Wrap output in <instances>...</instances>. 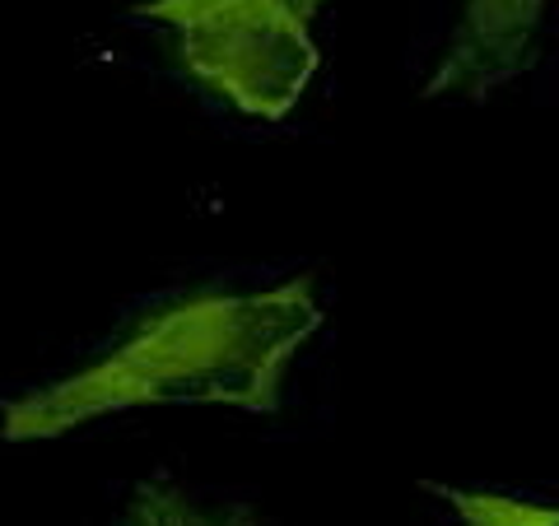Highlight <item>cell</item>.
<instances>
[{
    "label": "cell",
    "mask_w": 559,
    "mask_h": 526,
    "mask_svg": "<svg viewBox=\"0 0 559 526\" xmlns=\"http://www.w3.org/2000/svg\"><path fill=\"white\" fill-rule=\"evenodd\" d=\"M318 279L252 294H197L145 318L112 355L0 410L5 443H43L103 415L154 406H234L275 415L294 355L322 331Z\"/></svg>",
    "instance_id": "cell-1"
},
{
    "label": "cell",
    "mask_w": 559,
    "mask_h": 526,
    "mask_svg": "<svg viewBox=\"0 0 559 526\" xmlns=\"http://www.w3.org/2000/svg\"><path fill=\"white\" fill-rule=\"evenodd\" d=\"M322 0H145L135 20L178 38L191 80L252 121H285L322 65L312 38Z\"/></svg>",
    "instance_id": "cell-2"
},
{
    "label": "cell",
    "mask_w": 559,
    "mask_h": 526,
    "mask_svg": "<svg viewBox=\"0 0 559 526\" xmlns=\"http://www.w3.org/2000/svg\"><path fill=\"white\" fill-rule=\"evenodd\" d=\"M550 0H462L439 65L425 80V98L485 103L532 65L536 33Z\"/></svg>",
    "instance_id": "cell-3"
},
{
    "label": "cell",
    "mask_w": 559,
    "mask_h": 526,
    "mask_svg": "<svg viewBox=\"0 0 559 526\" xmlns=\"http://www.w3.org/2000/svg\"><path fill=\"white\" fill-rule=\"evenodd\" d=\"M112 526H252L248 507H205L173 480H140Z\"/></svg>",
    "instance_id": "cell-4"
},
{
    "label": "cell",
    "mask_w": 559,
    "mask_h": 526,
    "mask_svg": "<svg viewBox=\"0 0 559 526\" xmlns=\"http://www.w3.org/2000/svg\"><path fill=\"white\" fill-rule=\"evenodd\" d=\"M433 489L462 526H559L555 503H532L513 494H495V489H457V485H425Z\"/></svg>",
    "instance_id": "cell-5"
}]
</instances>
